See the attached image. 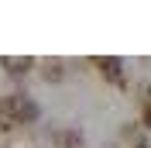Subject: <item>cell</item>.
Here are the masks:
<instances>
[{"mask_svg": "<svg viewBox=\"0 0 151 148\" xmlns=\"http://www.w3.org/2000/svg\"><path fill=\"white\" fill-rule=\"evenodd\" d=\"M93 65H100V73H103L106 79H113V83L124 86V59H93Z\"/></svg>", "mask_w": 151, "mask_h": 148, "instance_id": "6da1fadb", "label": "cell"}, {"mask_svg": "<svg viewBox=\"0 0 151 148\" xmlns=\"http://www.w3.org/2000/svg\"><path fill=\"white\" fill-rule=\"evenodd\" d=\"M0 65H4L10 76H28L38 62H35V59H21V55H4V59H0Z\"/></svg>", "mask_w": 151, "mask_h": 148, "instance_id": "7a4b0ae2", "label": "cell"}, {"mask_svg": "<svg viewBox=\"0 0 151 148\" xmlns=\"http://www.w3.org/2000/svg\"><path fill=\"white\" fill-rule=\"evenodd\" d=\"M62 76H65V69H62V62H45V69H41V79H45V83H58V79H62Z\"/></svg>", "mask_w": 151, "mask_h": 148, "instance_id": "3957f363", "label": "cell"}, {"mask_svg": "<svg viewBox=\"0 0 151 148\" xmlns=\"http://www.w3.org/2000/svg\"><path fill=\"white\" fill-rule=\"evenodd\" d=\"M141 124L151 131V100H148V103H141Z\"/></svg>", "mask_w": 151, "mask_h": 148, "instance_id": "277c9868", "label": "cell"}]
</instances>
